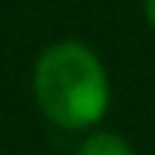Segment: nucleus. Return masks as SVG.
Returning <instances> with one entry per match:
<instances>
[{"instance_id":"f257e3e1","label":"nucleus","mask_w":155,"mask_h":155,"mask_svg":"<svg viewBox=\"0 0 155 155\" xmlns=\"http://www.w3.org/2000/svg\"><path fill=\"white\" fill-rule=\"evenodd\" d=\"M32 89L41 114L60 130H89L104 117L111 82L101 57L82 41H57L35 60Z\"/></svg>"},{"instance_id":"f03ea898","label":"nucleus","mask_w":155,"mask_h":155,"mask_svg":"<svg viewBox=\"0 0 155 155\" xmlns=\"http://www.w3.org/2000/svg\"><path fill=\"white\" fill-rule=\"evenodd\" d=\"M76 155H136L133 146L127 143L120 133H111V130H92L86 139L79 143Z\"/></svg>"},{"instance_id":"7ed1b4c3","label":"nucleus","mask_w":155,"mask_h":155,"mask_svg":"<svg viewBox=\"0 0 155 155\" xmlns=\"http://www.w3.org/2000/svg\"><path fill=\"white\" fill-rule=\"evenodd\" d=\"M143 13H146V22L155 29V0H146V3H143Z\"/></svg>"}]
</instances>
